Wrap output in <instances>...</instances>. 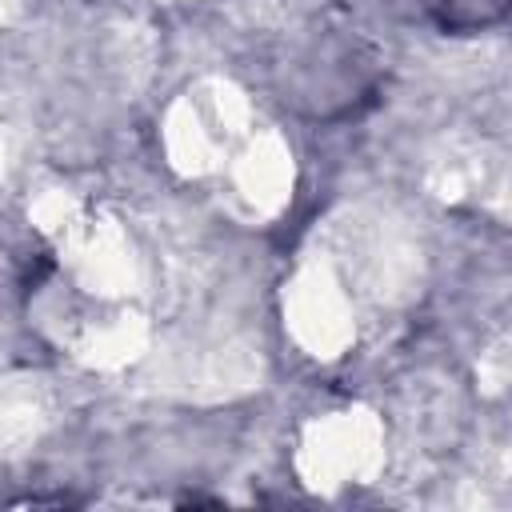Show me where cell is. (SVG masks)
Masks as SVG:
<instances>
[{
  "label": "cell",
  "instance_id": "1",
  "mask_svg": "<svg viewBox=\"0 0 512 512\" xmlns=\"http://www.w3.org/2000/svg\"><path fill=\"white\" fill-rule=\"evenodd\" d=\"M380 432L364 412H336L316 420L300 440V468L316 488H340L376 468Z\"/></svg>",
  "mask_w": 512,
  "mask_h": 512
},
{
  "label": "cell",
  "instance_id": "2",
  "mask_svg": "<svg viewBox=\"0 0 512 512\" xmlns=\"http://www.w3.org/2000/svg\"><path fill=\"white\" fill-rule=\"evenodd\" d=\"M292 328L296 340L316 356H340V348L356 336L352 304L340 292V284H332L320 272H308L292 292Z\"/></svg>",
  "mask_w": 512,
  "mask_h": 512
},
{
  "label": "cell",
  "instance_id": "3",
  "mask_svg": "<svg viewBox=\"0 0 512 512\" xmlns=\"http://www.w3.org/2000/svg\"><path fill=\"white\" fill-rule=\"evenodd\" d=\"M292 180V164L284 156L280 144L272 140H248L232 160H228V184H232V196L256 212V216H268L284 204V188Z\"/></svg>",
  "mask_w": 512,
  "mask_h": 512
}]
</instances>
